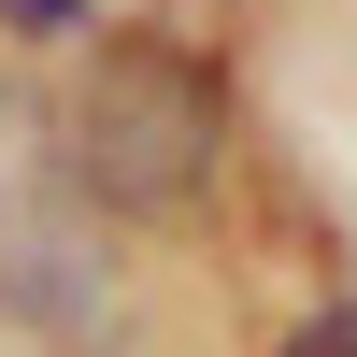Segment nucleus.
<instances>
[{"label": "nucleus", "instance_id": "nucleus-2", "mask_svg": "<svg viewBox=\"0 0 357 357\" xmlns=\"http://www.w3.org/2000/svg\"><path fill=\"white\" fill-rule=\"evenodd\" d=\"M286 357H357V301H329V314H301V329H286Z\"/></svg>", "mask_w": 357, "mask_h": 357}, {"label": "nucleus", "instance_id": "nucleus-1", "mask_svg": "<svg viewBox=\"0 0 357 357\" xmlns=\"http://www.w3.org/2000/svg\"><path fill=\"white\" fill-rule=\"evenodd\" d=\"M215 143H229V100H215V72H200V57H172V43H114V57H100V86H86V114H72L86 186L129 200V215L200 200Z\"/></svg>", "mask_w": 357, "mask_h": 357}]
</instances>
